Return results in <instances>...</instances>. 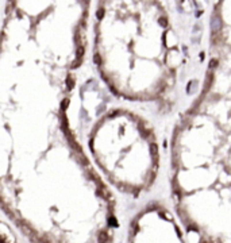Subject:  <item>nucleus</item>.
Instances as JSON below:
<instances>
[{
  "label": "nucleus",
  "instance_id": "1",
  "mask_svg": "<svg viewBox=\"0 0 231 243\" xmlns=\"http://www.w3.org/2000/svg\"><path fill=\"white\" fill-rule=\"evenodd\" d=\"M107 240H108V236H107V234L103 231V232H100L99 234V243H106Z\"/></svg>",
  "mask_w": 231,
  "mask_h": 243
}]
</instances>
